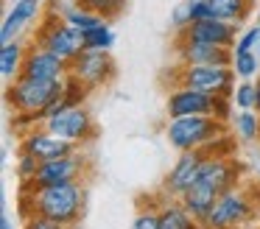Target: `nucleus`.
<instances>
[{
  "instance_id": "obj_4",
  "label": "nucleus",
  "mask_w": 260,
  "mask_h": 229,
  "mask_svg": "<svg viewBox=\"0 0 260 229\" xmlns=\"http://www.w3.org/2000/svg\"><path fill=\"white\" fill-rule=\"evenodd\" d=\"M165 112H168V117L215 115L218 120H224V117L230 115V104H226V98H218V95H207V92L193 89V87H179L168 95Z\"/></svg>"
},
{
  "instance_id": "obj_17",
  "label": "nucleus",
  "mask_w": 260,
  "mask_h": 229,
  "mask_svg": "<svg viewBox=\"0 0 260 229\" xmlns=\"http://www.w3.org/2000/svg\"><path fill=\"white\" fill-rule=\"evenodd\" d=\"M218 195H221L218 190L210 187L207 182H202V179H199L193 187H187L185 193H182V204H185V210L190 212L196 221H204V218H207V212L213 210V204L218 201Z\"/></svg>"
},
{
  "instance_id": "obj_19",
  "label": "nucleus",
  "mask_w": 260,
  "mask_h": 229,
  "mask_svg": "<svg viewBox=\"0 0 260 229\" xmlns=\"http://www.w3.org/2000/svg\"><path fill=\"white\" fill-rule=\"evenodd\" d=\"M159 229H204L202 221L185 210V204H165L159 210Z\"/></svg>"
},
{
  "instance_id": "obj_10",
  "label": "nucleus",
  "mask_w": 260,
  "mask_h": 229,
  "mask_svg": "<svg viewBox=\"0 0 260 229\" xmlns=\"http://www.w3.org/2000/svg\"><path fill=\"white\" fill-rule=\"evenodd\" d=\"M40 45L48 50H53L56 56H62L64 61H70L84 50V31L73 28L68 20L51 22L45 31H40Z\"/></svg>"
},
{
  "instance_id": "obj_6",
  "label": "nucleus",
  "mask_w": 260,
  "mask_h": 229,
  "mask_svg": "<svg viewBox=\"0 0 260 229\" xmlns=\"http://www.w3.org/2000/svg\"><path fill=\"white\" fill-rule=\"evenodd\" d=\"M246 218H252V201H249V195L238 187H230L226 193L218 195V201L207 212L202 226L204 229H235Z\"/></svg>"
},
{
  "instance_id": "obj_9",
  "label": "nucleus",
  "mask_w": 260,
  "mask_h": 229,
  "mask_svg": "<svg viewBox=\"0 0 260 229\" xmlns=\"http://www.w3.org/2000/svg\"><path fill=\"white\" fill-rule=\"evenodd\" d=\"M207 151L204 148H193V151H182V156L176 159V165L171 168V173L165 176V193H174V195H182L187 187L199 182L202 176V168H204V159H207Z\"/></svg>"
},
{
  "instance_id": "obj_28",
  "label": "nucleus",
  "mask_w": 260,
  "mask_h": 229,
  "mask_svg": "<svg viewBox=\"0 0 260 229\" xmlns=\"http://www.w3.org/2000/svg\"><path fill=\"white\" fill-rule=\"evenodd\" d=\"M37 168H40V159H37V156H31V154H25V151H20V159H17V173H20V179H23V184H28L31 179H34Z\"/></svg>"
},
{
  "instance_id": "obj_1",
  "label": "nucleus",
  "mask_w": 260,
  "mask_h": 229,
  "mask_svg": "<svg viewBox=\"0 0 260 229\" xmlns=\"http://www.w3.org/2000/svg\"><path fill=\"white\" fill-rule=\"evenodd\" d=\"M84 210V187L79 182L48 184V187H25L23 190V212L42 215L56 223L73 226Z\"/></svg>"
},
{
  "instance_id": "obj_22",
  "label": "nucleus",
  "mask_w": 260,
  "mask_h": 229,
  "mask_svg": "<svg viewBox=\"0 0 260 229\" xmlns=\"http://www.w3.org/2000/svg\"><path fill=\"white\" fill-rule=\"evenodd\" d=\"M62 20H68L70 25H73V28H79V31H92V28H98V25L104 22L101 17L95 14V11L84 9V6H79V3H76V6H70V9L62 14Z\"/></svg>"
},
{
  "instance_id": "obj_16",
  "label": "nucleus",
  "mask_w": 260,
  "mask_h": 229,
  "mask_svg": "<svg viewBox=\"0 0 260 229\" xmlns=\"http://www.w3.org/2000/svg\"><path fill=\"white\" fill-rule=\"evenodd\" d=\"M40 14V0H17L14 3V9L6 14V20H3V28H0V42H14L17 39V34L23 31L25 22H31L34 17Z\"/></svg>"
},
{
  "instance_id": "obj_3",
  "label": "nucleus",
  "mask_w": 260,
  "mask_h": 229,
  "mask_svg": "<svg viewBox=\"0 0 260 229\" xmlns=\"http://www.w3.org/2000/svg\"><path fill=\"white\" fill-rule=\"evenodd\" d=\"M221 120L215 115H185V117H168L165 137L176 151H193L210 145L215 137H221Z\"/></svg>"
},
{
  "instance_id": "obj_8",
  "label": "nucleus",
  "mask_w": 260,
  "mask_h": 229,
  "mask_svg": "<svg viewBox=\"0 0 260 229\" xmlns=\"http://www.w3.org/2000/svg\"><path fill=\"white\" fill-rule=\"evenodd\" d=\"M45 128L59 137L70 140V143H84L87 137H92V117H90V109L84 104H76V106H68V109L56 112L45 120Z\"/></svg>"
},
{
  "instance_id": "obj_30",
  "label": "nucleus",
  "mask_w": 260,
  "mask_h": 229,
  "mask_svg": "<svg viewBox=\"0 0 260 229\" xmlns=\"http://www.w3.org/2000/svg\"><path fill=\"white\" fill-rule=\"evenodd\" d=\"M132 229H159V212L157 210H140L132 223Z\"/></svg>"
},
{
  "instance_id": "obj_5",
  "label": "nucleus",
  "mask_w": 260,
  "mask_h": 229,
  "mask_svg": "<svg viewBox=\"0 0 260 229\" xmlns=\"http://www.w3.org/2000/svg\"><path fill=\"white\" fill-rule=\"evenodd\" d=\"M235 76L232 64H182V87L202 89L218 98L235 92Z\"/></svg>"
},
{
  "instance_id": "obj_21",
  "label": "nucleus",
  "mask_w": 260,
  "mask_h": 229,
  "mask_svg": "<svg viewBox=\"0 0 260 229\" xmlns=\"http://www.w3.org/2000/svg\"><path fill=\"white\" fill-rule=\"evenodd\" d=\"M232 123H235V132L241 140H257L260 137V117H257V109H241L235 117H232Z\"/></svg>"
},
{
  "instance_id": "obj_33",
  "label": "nucleus",
  "mask_w": 260,
  "mask_h": 229,
  "mask_svg": "<svg viewBox=\"0 0 260 229\" xmlns=\"http://www.w3.org/2000/svg\"><path fill=\"white\" fill-rule=\"evenodd\" d=\"M257 112H260V81H257Z\"/></svg>"
},
{
  "instance_id": "obj_18",
  "label": "nucleus",
  "mask_w": 260,
  "mask_h": 229,
  "mask_svg": "<svg viewBox=\"0 0 260 229\" xmlns=\"http://www.w3.org/2000/svg\"><path fill=\"white\" fill-rule=\"evenodd\" d=\"M210 9H213V17L226 22H238L241 25L254 9V0H207Z\"/></svg>"
},
{
  "instance_id": "obj_27",
  "label": "nucleus",
  "mask_w": 260,
  "mask_h": 229,
  "mask_svg": "<svg viewBox=\"0 0 260 229\" xmlns=\"http://www.w3.org/2000/svg\"><path fill=\"white\" fill-rule=\"evenodd\" d=\"M190 22H193V0H185V3H179L174 9V14H171V25H174L176 31H185Z\"/></svg>"
},
{
  "instance_id": "obj_31",
  "label": "nucleus",
  "mask_w": 260,
  "mask_h": 229,
  "mask_svg": "<svg viewBox=\"0 0 260 229\" xmlns=\"http://www.w3.org/2000/svg\"><path fill=\"white\" fill-rule=\"evenodd\" d=\"M25 229H68V226H64V223L51 221V218H42V215H28Z\"/></svg>"
},
{
  "instance_id": "obj_25",
  "label": "nucleus",
  "mask_w": 260,
  "mask_h": 229,
  "mask_svg": "<svg viewBox=\"0 0 260 229\" xmlns=\"http://www.w3.org/2000/svg\"><path fill=\"white\" fill-rule=\"evenodd\" d=\"M76 3L90 9V11H95L98 17H115V14H120L126 0H76Z\"/></svg>"
},
{
  "instance_id": "obj_2",
  "label": "nucleus",
  "mask_w": 260,
  "mask_h": 229,
  "mask_svg": "<svg viewBox=\"0 0 260 229\" xmlns=\"http://www.w3.org/2000/svg\"><path fill=\"white\" fill-rule=\"evenodd\" d=\"M62 89H64V78H28V76H17V78H14V84L9 87V104L14 106L17 115L40 120L42 112L48 109V104H51Z\"/></svg>"
},
{
  "instance_id": "obj_26",
  "label": "nucleus",
  "mask_w": 260,
  "mask_h": 229,
  "mask_svg": "<svg viewBox=\"0 0 260 229\" xmlns=\"http://www.w3.org/2000/svg\"><path fill=\"white\" fill-rule=\"evenodd\" d=\"M232 67H235V73L241 78H252L254 73L260 70V59H257V53H254V50H249V53H235Z\"/></svg>"
},
{
  "instance_id": "obj_23",
  "label": "nucleus",
  "mask_w": 260,
  "mask_h": 229,
  "mask_svg": "<svg viewBox=\"0 0 260 229\" xmlns=\"http://www.w3.org/2000/svg\"><path fill=\"white\" fill-rule=\"evenodd\" d=\"M232 104H235L238 109H257V84H252L249 78H243L241 84H235Z\"/></svg>"
},
{
  "instance_id": "obj_32",
  "label": "nucleus",
  "mask_w": 260,
  "mask_h": 229,
  "mask_svg": "<svg viewBox=\"0 0 260 229\" xmlns=\"http://www.w3.org/2000/svg\"><path fill=\"white\" fill-rule=\"evenodd\" d=\"M0 229H12V223H9V218H0Z\"/></svg>"
},
{
  "instance_id": "obj_13",
  "label": "nucleus",
  "mask_w": 260,
  "mask_h": 229,
  "mask_svg": "<svg viewBox=\"0 0 260 229\" xmlns=\"http://www.w3.org/2000/svg\"><path fill=\"white\" fill-rule=\"evenodd\" d=\"M176 53L182 64H232L235 50L224 45H210V42H193V39L179 37L176 39Z\"/></svg>"
},
{
  "instance_id": "obj_11",
  "label": "nucleus",
  "mask_w": 260,
  "mask_h": 229,
  "mask_svg": "<svg viewBox=\"0 0 260 229\" xmlns=\"http://www.w3.org/2000/svg\"><path fill=\"white\" fill-rule=\"evenodd\" d=\"M81 171H84V159L79 154H68L59 159L40 162L34 179L25 187H48V184H64V182H79Z\"/></svg>"
},
{
  "instance_id": "obj_24",
  "label": "nucleus",
  "mask_w": 260,
  "mask_h": 229,
  "mask_svg": "<svg viewBox=\"0 0 260 229\" xmlns=\"http://www.w3.org/2000/svg\"><path fill=\"white\" fill-rule=\"evenodd\" d=\"M112 42H115V34L104 22L98 28H92V31H84V48H90V50H109Z\"/></svg>"
},
{
  "instance_id": "obj_12",
  "label": "nucleus",
  "mask_w": 260,
  "mask_h": 229,
  "mask_svg": "<svg viewBox=\"0 0 260 229\" xmlns=\"http://www.w3.org/2000/svg\"><path fill=\"white\" fill-rule=\"evenodd\" d=\"M179 37L193 39V42H210V45H224V48H235L238 42V22H226L218 17H207V20H196L179 31Z\"/></svg>"
},
{
  "instance_id": "obj_14",
  "label": "nucleus",
  "mask_w": 260,
  "mask_h": 229,
  "mask_svg": "<svg viewBox=\"0 0 260 229\" xmlns=\"http://www.w3.org/2000/svg\"><path fill=\"white\" fill-rule=\"evenodd\" d=\"M70 70V61H64L62 56H56L53 50L48 48H31L25 53L23 61V73L20 76H28V78H64V73Z\"/></svg>"
},
{
  "instance_id": "obj_20",
  "label": "nucleus",
  "mask_w": 260,
  "mask_h": 229,
  "mask_svg": "<svg viewBox=\"0 0 260 229\" xmlns=\"http://www.w3.org/2000/svg\"><path fill=\"white\" fill-rule=\"evenodd\" d=\"M23 61H25V53L17 39L3 45V50H0V73H3V78H17L23 73Z\"/></svg>"
},
{
  "instance_id": "obj_7",
  "label": "nucleus",
  "mask_w": 260,
  "mask_h": 229,
  "mask_svg": "<svg viewBox=\"0 0 260 229\" xmlns=\"http://www.w3.org/2000/svg\"><path fill=\"white\" fill-rule=\"evenodd\" d=\"M70 76L79 78L87 89L98 87V84H107L115 78V61L109 59L107 50H90L84 48L76 59H70Z\"/></svg>"
},
{
  "instance_id": "obj_15",
  "label": "nucleus",
  "mask_w": 260,
  "mask_h": 229,
  "mask_svg": "<svg viewBox=\"0 0 260 229\" xmlns=\"http://www.w3.org/2000/svg\"><path fill=\"white\" fill-rule=\"evenodd\" d=\"M25 154L37 156L40 162H48V159H59V156H68V154H76L73 151V143L64 137H59V134L53 132H31L28 137L23 140V148Z\"/></svg>"
},
{
  "instance_id": "obj_29",
  "label": "nucleus",
  "mask_w": 260,
  "mask_h": 229,
  "mask_svg": "<svg viewBox=\"0 0 260 229\" xmlns=\"http://www.w3.org/2000/svg\"><path fill=\"white\" fill-rule=\"evenodd\" d=\"M260 42V25H254V28H249V31H243L241 37H238V42H235V53H249V50H254V45Z\"/></svg>"
}]
</instances>
